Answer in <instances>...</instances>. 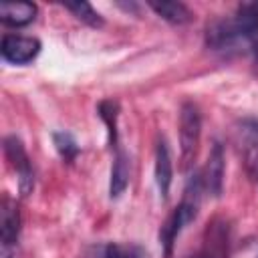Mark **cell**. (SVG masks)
<instances>
[{
  "label": "cell",
  "mask_w": 258,
  "mask_h": 258,
  "mask_svg": "<svg viewBox=\"0 0 258 258\" xmlns=\"http://www.w3.org/2000/svg\"><path fill=\"white\" fill-rule=\"evenodd\" d=\"M206 44L216 52L246 50L258 62V2L240 4L234 16L214 20L206 30Z\"/></svg>",
  "instance_id": "obj_1"
},
{
  "label": "cell",
  "mask_w": 258,
  "mask_h": 258,
  "mask_svg": "<svg viewBox=\"0 0 258 258\" xmlns=\"http://www.w3.org/2000/svg\"><path fill=\"white\" fill-rule=\"evenodd\" d=\"M204 189H206V187H204L202 173H196V175L187 181L179 206L169 214V218H167L165 224L161 226V230H159V240H161V246H163V252H165L167 258L171 256L173 244H175L177 236L181 234V230H183L191 220H196L198 210H200V202H202V191H204Z\"/></svg>",
  "instance_id": "obj_2"
},
{
  "label": "cell",
  "mask_w": 258,
  "mask_h": 258,
  "mask_svg": "<svg viewBox=\"0 0 258 258\" xmlns=\"http://www.w3.org/2000/svg\"><path fill=\"white\" fill-rule=\"evenodd\" d=\"M202 137V115L196 103L185 101L179 111V161L181 169H189L198 155Z\"/></svg>",
  "instance_id": "obj_3"
},
{
  "label": "cell",
  "mask_w": 258,
  "mask_h": 258,
  "mask_svg": "<svg viewBox=\"0 0 258 258\" xmlns=\"http://www.w3.org/2000/svg\"><path fill=\"white\" fill-rule=\"evenodd\" d=\"M236 135L246 175L258 183V119H242L236 127Z\"/></svg>",
  "instance_id": "obj_4"
},
{
  "label": "cell",
  "mask_w": 258,
  "mask_h": 258,
  "mask_svg": "<svg viewBox=\"0 0 258 258\" xmlns=\"http://www.w3.org/2000/svg\"><path fill=\"white\" fill-rule=\"evenodd\" d=\"M230 226L226 220H214L204 232L202 246L187 258H228L230 254Z\"/></svg>",
  "instance_id": "obj_5"
},
{
  "label": "cell",
  "mask_w": 258,
  "mask_h": 258,
  "mask_svg": "<svg viewBox=\"0 0 258 258\" xmlns=\"http://www.w3.org/2000/svg\"><path fill=\"white\" fill-rule=\"evenodd\" d=\"M4 155L18 173L20 196H28L34 187V171H32V165H30V157H28L22 141L16 135H10V137L4 139Z\"/></svg>",
  "instance_id": "obj_6"
},
{
  "label": "cell",
  "mask_w": 258,
  "mask_h": 258,
  "mask_svg": "<svg viewBox=\"0 0 258 258\" xmlns=\"http://www.w3.org/2000/svg\"><path fill=\"white\" fill-rule=\"evenodd\" d=\"M0 52H2V58L10 64H28L40 52V40L34 36L4 34Z\"/></svg>",
  "instance_id": "obj_7"
},
{
  "label": "cell",
  "mask_w": 258,
  "mask_h": 258,
  "mask_svg": "<svg viewBox=\"0 0 258 258\" xmlns=\"http://www.w3.org/2000/svg\"><path fill=\"white\" fill-rule=\"evenodd\" d=\"M20 234V212L16 208V202L10 198L2 200L0 208V240H2V258H14L16 256V242Z\"/></svg>",
  "instance_id": "obj_8"
},
{
  "label": "cell",
  "mask_w": 258,
  "mask_h": 258,
  "mask_svg": "<svg viewBox=\"0 0 258 258\" xmlns=\"http://www.w3.org/2000/svg\"><path fill=\"white\" fill-rule=\"evenodd\" d=\"M202 179H204L206 191H210L214 198L222 196V189H224V149L218 141L214 143V147L210 151Z\"/></svg>",
  "instance_id": "obj_9"
},
{
  "label": "cell",
  "mask_w": 258,
  "mask_h": 258,
  "mask_svg": "<svg viewBox=\"0 0 258 258\" xmlns=\"http://www.w3.org/2000/svg\"><path fill=\"white\" fill-rule=\"evenodd\" d=\"M171 177H173V169H171V157H169V149L163 137L157 139L155 145V183L159 187L161 198L169 196V187H171Z\"/></svg>",
  "instance_id": "obj_10"
},
{
  "label": "cell",
  "mask_w": 258,
  "mask_h": 258,
  "mask_svg": "<svg viewBox=\"0 0 258 258\" xmlns=\"http://www.w3.org/2000/svg\"><path fill=\"white\" fill-rule=\"evenodd\" d=\"M36 6L32 2H2L0 4V20L6 26H26L34 20Z\"/></svg>",
  "instance_id": "obj_11"
},
{
  "label": "cell",
  "mask_w": 258,
  "mask_h": 258,
  "mask_svg": "<svg viewBox=\"0 0 258 258\" xmlns=\"http://www.w3.org/2000/svg\"><path fill=\"white\" fill-rule=\"evenodd\" d=\"M149 8L171 24H187L194 20V12L183 2H149Z\"/></svg>",
  "instance_id": "obj_12"
},
{
  "label": "cell",
  "mask_w": 258,
  "mask_h": 258,
  "mask_svg": "<svg viewBox=\"0 0 258 258\" xmlns=\"http://www.w3.org/2000/svg\"><path fill=\"white\" fill-rule=\"evenodd\" d=\"M129 183V159L123 151L117 149L115 153V161L111 167V183H109V196L111 198H119L125 187Z\"/></svg>",
  "instance_id": "obj_13"
},
{
  "label": "cell",
  "mask_w": 258,
  "mask_h": 258,
  "mask_svg": "<svg viewBox=\"0 0 258 258\" xmlns=\"http://www.w3.org/2000/svg\"><path fill=\"white\" fill-rule=\"evenodd\" d=\"M97 258H149V254L135 244H103L97 248Z\"/></svg>",
  "instance_id": "obj_14"
},
{
  "label": "cell",
  "mask_w": 258,
  "mask_h": 258,
  "mask_svg": "<svg viewBox=\"0 0 258 258\" xmlns=\"http://www.w3.org/2000/svg\"><path fill=\"white\" fill-rule=\"evenodd\" d=\"M64 8H67L69 12H73L81 22H85V24H89V26H93V28L103 26L101 14H99L89 2H67Z\"/></svg>",
  "instance_id": "obj_15"
},
{
  "label": "cell",
  "mask_w": 258,
  "mask_h": 258,
  "mask_svg": "<svg viewBox=\"0 0 258 258\" xmlns=\"http://www.w3.org/2000/svg\"><path fill=\"white\" fill-rule=\"evenodd\" d=\"M97 111H99V117L105 121V125L109 129V143H111V147H117V115H119L117 103L101 101Z\"/></svg>",
  "instance_id": "obj_16"
},
{
  "label": "cell",
  "mask_w": 258,
  "mask_h": 258,
  "mask_svg": "<svg viewBox=\"0 0 258 258\" xmlns=\"http://www.w3.org/2000/svg\"><path fill=\"white\" fill-rule=\"evenodd\" d=\"M52 141H54V147H56V151L60 153V157L64 161H73L79 155V145H77V141H75V137L71 133L56 131L52 135Z\"/></svg>",
  "instance_id": "obj_17"
}]
</instances>
